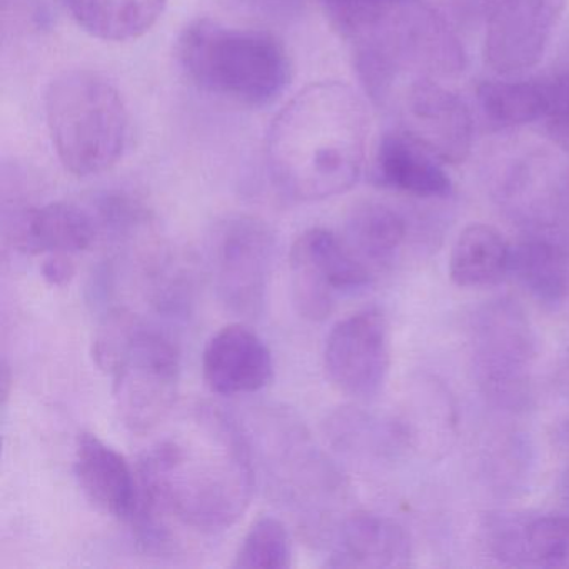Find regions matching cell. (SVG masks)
Returning <instances> with one entry per match:
<instances>
[{
    "label": "cell",
    "instance_id": "6da1fadb",
    "mask_svg": "<svg viewBox=\"0 0 569 569\" xmlns=\"http://www.w3.org/2000/svg\"><path fill=\"white\" fill-rule=\"evenodd\" d=\"M134 529H166L168 518L214 532L234 525L251 502V446L229 412L201 406L188 428L146 449L138 465Z\"/></svg>",
    "mask_w": 569,
    "mask_h": 569
},
{
    "label": "cell",
    "instance_id": "7a4b0ae2",
    "mask_svg": "<svg viewBox=\"0 0 569 569\" xmlns=\"http://www.w3.org/2000/svg\"><path fill=\"white\" fill-rule=\"evenodd\" d=\"M369 118L355 89L342 82L306 86L272 119L266 161L288 198L322 201L361 178Z\"/></svg>",
    "mask_w": 569,
    "mask_h": 569
},
{
    "label": "cell",
    "instance_id": "3957f363",
    "mask_svg": "<svg viewBox=\"0 0 569 569\" xmlns=\"http://www.w3.org/2000/svg\"><path fill=\"white\" fill-rule=\"evenodd\" d=\"M92 356L112 376L116 411L126 429L149 435L178 399L181 358L164 332L126 309L109 311L96 332Z\"/></svg>",
    "mask_w": 569,
    "mask_h": 569
},
{
    "label": "cell",
    "instance_id": "277c9868",
    "mask_svg": "<svg viewBox=\"0 0 569 569\" xmlns=\"http://www.w3.org/2000/svg\"><path fill=\"white\" fill-rule=\"evenodd\" d=\"M176 52L199 89L248 108L271 106L291 84V59L268 32L198 19L179 36Z\"/></svg>",
    "mask_w": 569,
    "mask_h": 569
},
{
    "label": "cell",
    "instance_id": "5b68a950",
    "mask_svg": "<svg viewBox=\"0 0 569 569\" xmlns=\"http://www.w3.org/2000/svg\"><path fill=\"white\" fill-rule=\"evenodd\" d=\"M44 109L56 154L71 174H102L124 154L128 108L104 76L86 69L62 72L46 91Z\"/></svg>",
    "mask_w": 569,
    "mask_h": 569
},
{
    "label": "cell",
    "instance_id": "8992f818",
    "mask_svg": "<svg viewBox=\"0 0 569 569\" xmlns=\"http://www.w3.org/2000/svg\"><path fill=\"white\" fill-rule=\"evenodd\" d=\"M471 358L482 395L498 408L525 409L531 398L536 335L525 309L509 298L485 302L471 319Z\"/></svg>",
    "mask_w": 569,
    "mask_h": 569
},
{
    "label": "cell",
    "instance_id": "52a82bcc",
    "mask_svg": "<svg viewBox=\"0 0 569 569\" xmlns=\"http://www.w3.org/2000/svg\"><path fill=\"white\" fill-rule=\"evenodd\" d=\"M212 278L219 299L232 315L258 318L264 311L276 234L254 216H229L209 242Z\"/></svg>",
    "mask_w": 569,
    "mask_h": 569
},
{
    "label": "cell",
    "instance_id": "ba28073f",
    "mask_svg": "<svg viewBox=\"0 0 569 569\" xmlns=\"http://www.w3.org/2000/svg\"><path fill=\"white\" fill-rule=\"evenodd\" d=\"M289 268L296 308L309 321L328 318L339 295L361 291L375 281L345 239L325 228L309 229L296 239Z\"/></svg>",
    "mask_w": 569,
    "mask_h": 569
},
{
    "label": "cell",
    "instance_id": "9c48e42d",
    "mask_svg": "<svg viewBox=\"0 0 569 569\" xmlns=\"http://www.w3.org/2000/svg\"><path fill=\"white\" fill-rule=\"evenodd\" d=\"M322 365L342 395L372 399L382 391L391 366V339L385 312L365 308L341 319L326 339Z\"/></svg>",
    "mask_w": 569,
    "mask_h": 569
},
{
    "label": "cell",
    "instance_id": "30bf717a",
    "mask_svg": "<svg viewBox=\"0 0 569 569\" xmlns=\"http://www.w3.org/2000/svg\"><path fill=\"white\" fill-rule=\"evenodd\" d=\"M568 0H482L486 64L501 76L539 64Z\"/></svg>",
    "mask_w": 569,
    "mask_h": 569
},
{
    "label": "cell",
    "instance_id": "8fae6325",
    "mask_svg": "<svg viewBox=\"0 0 569 569\" xmlns=\"http://www.w3.org/2000/svg\"><path fill=\"white\" fill-rule=\"evenodd\" d=\"M402 131L421 142L445 164H459L472 148L468 106L436 78L416 76L402 88Z\"/></svg>",
    "mask_w": 569,
    "mask_h": 569
},
{
    "label": "cell",
    "instance_id": "7c38bea8",
    "mask_svg": "<svg viewBox=\"0 0 569 569\" xmlns=\"http://www.w3.org/2000/svg\"><path fill=\"white\" fill-rule=\"evenodd\" d=\"M202 378L209 391L228 398L261 391L274 378L271 349L248 326H224L202 352Z\"/></svg>",
    "mask_w": 569,
    "mask_h": 569
},
{
    "label": "cell",
    "instance_id": "4fadbf2b",
    "mask_svg": "<svg viewBox=\"0 0 569 569\" xmlns=\"http://www.w3.org/2000/svg\"><path fill=\"white\" fill-rule=\"evenodd\" d=\"M6 238L24 254H76L99 238L91 209L72 202H51L6 216Z\"/></svg>",
    "mask_w": 569,
    "mask_h": 569
},
{
    "label": "cell",
    "instance_id": "5bb4252c",
    "mask_svg": "<svg viewBox=\"0 0 569 569\" xmlns=\"http://www.w3.org/2000/svg\"><path fill=\"white\" fill-rule=\"evenodd\" d=\"M74 475L92 506L122 522H131L138 508V476L128 459L102 441L82 432L76 442Z\"/></svg>",
    "mask_w": 569,
    "mask_h": 569
},
{
    "label": "cell",
    "instance_id": "9a60e30c",
    "mask_svg": "<svg viewBox=\"0 0 569 569\" xmlns=\"http://www.w3.org/2000/svg\"><path fill=\"white\" fill-rule=\"evenodd\" d=\"M421 142L402 129L386 132L372 161L371 181L378 188L419 199H445L451 194L448 172Z\"/></svg>",
    "mask_w": 569,
    "mask_h": 569
},
{
    "label": "cell",
    "instance_id": "2e32d148",
    "mask_svg": "<svg viewBox=\"0 0 569 569\" xmlns=\"http://www.w3.org/2000/svg\"><path fill=\"white\" fill-rule=\"evenodd\" d=\"M412 541L399 522L375 515L355 512L339 525L328 568H408L412 565Z\"/></svg>",
    "mask_w": 569,
    "mask_h": 569
},
{
    "label": "cell",
    "instance_id": "e0dca14e",
    "mask_svg": "<svg viewBox=\"0 0 569 569\" xmlns=\"http://www.w3.org/2000/svg\"><path fill=\"white\" fill-rule=\"evenodd\" d=\"M512 246L489 224L475 222L462 229L449 256V278L459 288L498 284L511 269Z\"/></svg>",
    "mask_w": 569,
    "mask_h": 569
},
{
    "label": "cell",
    "instance_id": "ac0fdd59",
    "mask_svg": "<svg viewBox=\"0 0 569 569\" xmlns=\"http://www.w3.org/2000/svg\"><path fill=\"white\" fill-rule=\"evenodd\" d=\"M79 28L106 42L144 36L164 12L168 0H64Z\"/></svg>",
    "mask_w": 569,
    "mask_h": 569
},
{
    "label": "cell",
    "instance_id": "d6986e66",
    "mask_svg": "<svg viewBox=\"0 0 569 569\" xmlns=\"http://www.w3.org/2000/svg\"><path fill=\"white\" fill-rule=\"evenodd\" d=\"M406 238L408 222L402 214L382 202H365L349 216L342 239L372 271L391 264Z\"/></svg>",
    "mask_w": 569,
    "mask_h": 569
},
{
    "label": "cell",
    "instance_id": "ffe728a7",
    "mask_svg": "<svg viewBox=\"0 0 569 569\" xmlns=\"http://www.w3.org/2000/svg\"><path fill=\"white\" fill-rule=\"evenodd\" d=\"M509 274L546 308H556L568 295V258L549 239L529 238L512 246Z\"/></svg>",
    "mask_w": 569,
    "mask_h": 569
},
{
    "label": "cell",
    "instance_id": "44dd1931",
    "mask_svg": "<svg viewBox=\"0 0 569 569\" xmlns=\"http://www.w3.org/2000/svg\"><path fill=\"white\" fill-rule=\"evenodd\" d=\"M478 102L492 122L529 124L545 119L548 108L546 81H485L478 88Z\"/></svg>",
    "mask_w": 569,
    "mask_h": 569
},
{
    "label": "cell",
    "instance_id": "7402d4cb",
    "mask_svg": "<svg viewBox=\"0 0 569 569\" xmlns=\"http://www.w3.org/2000/svg\"><path fill=\"white\" fill-rule=\"evenodd\" d=\"M291 565V536L284 522L274 516H261L242 539L232 568L286 569Z\"/></svg>",
    "mask_w": 569,
    "mask_h": 569
},
{
    "label": "cell",
    "instance_id": "603a6c76",
    "mask_svg": "<svg viewBox=\"0 0 569 569\" xmlns=\"http://www.w3.org/2000/svg\"><path fill=\"white\" fill-rule=\"evenodd\" d=\"M326 19L349 48L372 34L401 0H319Z\"/></svg>",
    "mask_w": 569,
    "mask_h": 569
},
{
    "label": "cell",
    "instance_id": "cb8c5ba5",
    "mask_svg": "<svg viewBox=\"0 0 569 569\" xmlns=\"http://www.w3.org/2000/svg\"><path fill=\"white\" fill-rule=\"evenodd\" d=\"M525 556L526 566L569 569V516H528Z\"/></svg>",
    "mask_w": 569,
    "mask_h": 569
},
{
    "label": "cell",
    "instance_id": "d4e9b609",
    "mask_svg": "<svg viewBox=\"0 0 569 569\" xmlns=\"http://www.w3.org/2000/svg\"><path fill=\"white\" fill-rule=\"evenodd\" d=\"M528 516L495 512L486 518L482 531L489 552L506 566L526 568L525 531Z\"/></svg>",
    "mask_w": 569,
    "mask_h": 569
},
{
    "label": "cell",
    "instance_id": "484cf974",
    "mask_svg": "<svg viewBox=\"0 0 569 569\" xmlns=\"http://www.w3.org/2000/svg\"><path fill=\"white\" fill-rule=\"evenodd\" d=\"M548 92L546 131L558 148L569 154V71L545 78Z\"/></svg>",
    "mask_w": 569,
    "mask_h": 569
},
{
    "label": "cell",
    "instance_id": "4316f807",
    "mask_svg": "<svg viewBox=\"0 0 569 569\" xmlns=\"http://www.w3.org/2000/svg\"><path fill=\"white\" fill-rule=\"evenodd\" d=\"M256 18L271 22H292L305 12L306 0H236Z\"/></svg>",
    "mask_w": 569,
    "mask_h": 569
},
{
    "label": "cell",
    "instance_id": "83f0119b",
    "mask_svg": "<svg viewBox=\"0 0 569 569\" xmlns=\"http://www.w3.org/2000/svg\"><path fill=\"white\" fill-rule=\"evenodd\" d=\"M42 278L56 288L68 286L74 279L76 266L71 254H49L42 262Z\"/></svg>",
    "mask_w": 569,
    "mask_h": 569
},
{
    "label": "cell",
    "instance_id": "f1b7e54d",
    "mask_svg": "<svg viewBox=\"0 0 569 569\" xmlns=\"http://www.w3.org/2000/svg\"><path fill=\"white\" fill-rule=\"evenodd\" d=\"M559 496H561V501L565 502L566 508L569 509V466L562 472L561 482H559Z\"/></svg>",
    "mask_w": 569,
    "mask_h": 569
},
{
    "label": "cell",
    "instance_id": "f546056e",
    "mask_svg": "<svg viewBox=\"0 0 569 569\" xmlns=\"http://www.w3.org/2000/svg\"><path fill=\"white\" fill-rule=\"evenodd\" d=\"M9 386H11V378H9L8 366H2V401H8L9 398Z\"/></svg>",
    "mask_w": 569,
    "mask_h": 569
},
{
    "label": "cell",
    "instance_id": "4dcf8cb0",
    "mask_svg": "<svg viewBox=\"0 0 569 569\" xmlns=\"http://www.w3.org/2000/svg\"><path fill=\"white\" fill-rule=\"evenodd\" d=\"M559 438H561L562 448L569 451V425H566L565 428L559 431Z\"/></svg>",
    "mask_w": 569,
    "mask_h": 569
}]
</instances>
